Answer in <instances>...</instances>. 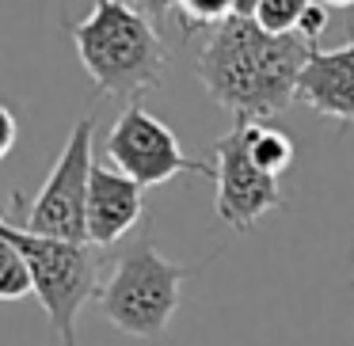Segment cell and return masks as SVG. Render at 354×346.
I'll return each instance as SVG.
<instances>
[{"label": "cell", "instance_id": "cell-5", "mask_svg": "<svg viewBox=\"0 0 354 346\" xmlns=\"http://www.w3.org/2000/svg\"><path fill=\"white\" fill-rule=\"evenodd\" d=\"M8 240L19 247L31 270V285L54 327L62 346H77V320L80 308L92 297H100L107 259L103 251L88 244H57V240H39L19 229H8Z\"/></svg>", "mask_w": 354, "mask_h": 346}, {"label": "cell", "instance_id": "cell-6", "mask_svg": "<svg viewBox=\"0 0 354 346\" xmlns=\"http://www.w3.org/2000/svg\"><path fill=\"white\" fill-rule=\"evenodd\" d=\"M107 160L115 171H122L126 179L149 191V186H160L176 175H202V179H214V164L206 160H194V156L183 153L176 130L168 122L145 110L141 103H126L122 115L115 118V126L107 130Z\"/></svg>", "mask_w": 354, "mask_h": 346}, {"label": "cell", "instance_id": "cell-3", "mask_svg": "<svg viewBox=\"0 0 354 346\" xmlns=\"http://www.w3.org/2000/svg\"><path fill=\"white\" fill-rule=\"evenodd\" d=\"M209 262L214 259L191 262V267L171 262L156 251L153 236L133 240L115 259H107V274H103L100 289V308L107 323L133 338H160L171 316L179 312L183 282L202 274Z\"/></svg>", "mask_w": 354, "mask_h": 346}, {"label": "cell", "instance_id": "cell-16", "mask_svg": "<svg viewBox=\"0 0 354 346\" xmlns=\"http://www.w3.org/2000/svg\"><path fill=\"white\" fill-rule=\"evenodd\" d=\"M4 229H8V217H0V232H4Z\"/></svg>", "mask_w": 354, "mask_h": 346}, {"label": "cell", "instance_id": "cell-2", "mask_svg": "<svg viewBox=\"0 0 354 346\" xmlns=\"http://www.w3.org/2000/svg\"><path fill=\"white\" fill-rule=\"evenodd\" d=\"M73 35L77 57L92 84L103 95H118L138 103L145 92L160 88L168 50L164 35L138 4L122 0H95L80 23H65Z\"/></svg>", "mask_w": 354, "mask_h": 346}, {"label": "cell", "instance_id": "cell-11", "mask_svg": "<svg viewBox=\"0 0 354 346\" xmlns=\"http://www.w3.org/2000/svg\"><path fill=\"white\" fill-rule=\"evenodd\" d=\"M308 0H255L252 19L263 35H274V39H286V35H297L301 16H305Z\"/></svg>", "mask_w": 354, "mask_h": 346}, {"label": "cell", "instance_id": "cell-15", "mask_svg": "<svg viewBox=\"0 0 354 346\" xmlns=\"http://www.w3.org/2000/svg\"><path fill=\"white\" fill-rule=\"evenodd\" d=\"M16 137H19V122H16V115H12L4 103H0V160L16 148Z\"/></svg>", "mask_w": 354, "mask_h": 346}, {"label": "cell", "instance_id": "cell-14", "mask_svg": "<svg viewBox=\"0 0 354 346\" xmlns=\"http://www.w3.org/2000/svg\"><path fill=\"white\" fill-rule=\"evenodd\" d=\"M324 27H328V4H320V0H308V4H305V16H301L297 35L308 42V46H316V39L324 35Z\"/></svg>", "mask_w": 354, "mask_h": 346}, {"label": "cell", "instance_id": "cell-9", "mask_svg": "<svg viewBox=\"0 0 354 346\" xmlns=\"http://www.w3.org/2000/svg\"><path fill=\"white\" fill-rule=\"evenodd\" d=\"M297 99L308 103L316 115L335 118L339 126H354V23L343 46H313L297 84Z\"/></svg>", "mask_w": 354, "mask_h": 346}, {"label": "cell", "instance_id": "cell-8", "mask_svg": "<svg viewBox=\"0 0 354 346\" xmlns=\"http://www.w3.org/2000/svg\"><path fill=\"white\" fill-rule=\"evenodd\" d=\"M145 217V191L133 179H126L122 171H115L111 164L95 160L92 183H88V247L107 251L118 240H126Z\"/></svg>", "mask_w": 354, "mask_h": 346}, {"label": "cell", "instance_id": "cell-7", "mask_svg": "<svg viewBox=\"0 0 354 346\" xmlns=\"http://www.w3.org/2000/svg\"><path fill=\"white\" fill-rule=\"evenodd\" d=\"M214 213L217 221H225L232 232H252L270 209H278L286 202L282 179H270L267 171H259L244 153V133L240 126H232L225 137L214 141Z\"/></svg>", "mask_w": 354, "mask_h": 346}, {"label": "cell", "instance_id": "cell-13", "mask_svg": "<svg viewBox=\"0 0 354 346\" xmlns=\"http://www.w3.org/2000/svg\"><path fill=\"white\" fill-rule=\"evenodd\" d=\"M8 229L0 232V300H19V297H27V293H35V285H31L27 259L19 255V247L8 240Z\"/></svg>", "mask_w": 354, "mask_h": 346}, {"label": "cell", "instance_id": "cell-4", "mask_svg": "<svg viewBox=\"0 0 354 346\" xmlns=\"http://www.w3.org/2000/svg\"><path fill=\"white\" fill-rule=\"evenodd\" d=\"M92 141H95V118H80L69 130L46 183L35 198H12L16 217H8L12 229L39 240H57V244H88V183H92Z\"/></svg>", "mask_w": 354, "mask_h": 346}, {"label": "cell", "instance_id": "cell-12", "mask_svg": "<svg viewBox=\"0 0 354 346\" xmlns=\"http://www.w3.org/2000/svg\"><path fill=\"white\" fill-rule=\"evenodd\" d=\"M236 12V0H183V4H171V16L179 19L183 35L202 31H217L225 19H232Z\"/></svg>", "mask_w": 354, "mask_h": 346}, {"label": "cell", "instance_id": "cell-1", "mask_svg": "<svg viewBox=\"0 0 354 346\" xmlns=\"http://www.w3.org/2000/svg\"><path fill=\"white\" fill-rule=\"evenodd\" d=\"M308 54L313 46L301 35L274 39L263 35L252 16L232 12V19L209 31L194 73L217 107H225L240 126H252L293 107Z\"/></svg>", "mask_w": 354, "mask_h": 346}, {"label": "cell", "instance_id": "cell-10", "mask_svg": "<svg viewBox=\"0 0 354 346\" xmlns=\"http://www.w3.org/2000/svg\"><path fill=\"white\" fill-rule=\"evenodd\" d=\"M240 133H244L248 160H252L259 171H267L270 179H282V171L293 168V141L286 137L282 130H270V126H263V122H252V126H240Z\"/></svg>", "mask_w": 354, "mask_h": 346}]
</instances>
